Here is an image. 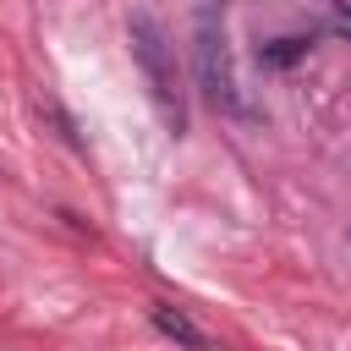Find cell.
<instances>
[{
  "mask_svg": "<svg viewBox=\"0 0 351 351\" xmlns=\"http://www.w3.org/2000/svg\"><path fill=\"white\" fill-rule=\"evenodd\" d=\"M197 77H203V93L230 110V115H247V99L230 77V49H225V5L219 0H203L197 11Z\"/></svg>",
  "mask_w": 351,
  "mask_h": 351,
  "instance_id": "obj_2",
  "label": "cell"
},
{
  "mask_svg": "<svg viewBox=\"0 0 351 351\" xmlns=\"http://www.w3.org/2000/svg\"><path fill=\"white\" fill-rule=\"evenodd\" d=\"M296 55H307V38H274V44H263V49H258V60H263V66H291Z\"/></svg>",
  "mask_w": 351,
  "mask_h": 351,
  "instance_id": "obj_4",
  "label": "cell"
},
{
  "mask_svg": "<svg viewBox=\"0 0 351 351\" xmlns=\"http://www.w3.org/2000/svg\"><path fill=\"white\" fill-rule=\"evenodd\" d=\"M148 318H154V329L165 335V340H176V346H186V351H208V335L181 313V307H165V302H154L148 307Z\"/></svg>",
  "mask_w": 351,
  "mask_h": 351,
  "instance_id": "obj_3",
  "label": "cell"
},
{
  "mask_svg": "<svg viewBox=\"0 0 351 351\" xmlns=\"http://www.w3.org/2000/svg\"><path fill=\"white\" fill-rule=\"evenodd\" d=\"M126 44H132V60H137V71H143V82H148V93H154L170 137H181V132H186V99H181V71H176V44H170V33L159 27L154 11H132Z\"/></svg>",
  "mask_w": 351,
  "mask_h": 351,
  "instance_id": "obj_1",
  "label": "cell"
}]
</instances>
